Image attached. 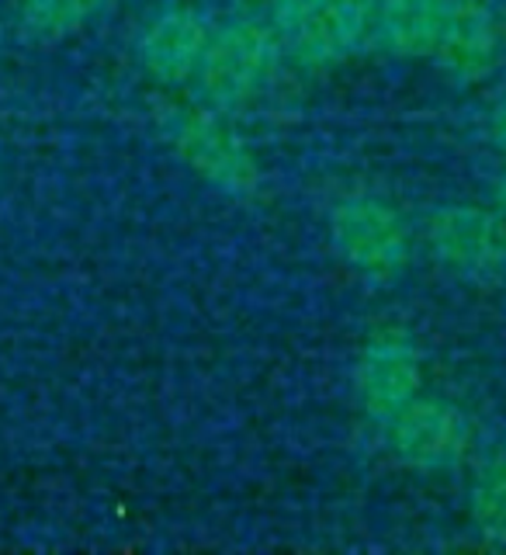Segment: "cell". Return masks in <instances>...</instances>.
Here are the masks:
<instances>
[{"label":"cell","mask_w":506,"mask_h":555,"mask_svg":"<svg viewBox=\"0 0 506 555\" xmlns=\"http://www.w3.org/2000/svg\"><path fill=\"white\" fill-rule=\"evenodd\" d=\"M277 39L257 22H233L205 46L198 80L219 104H247L268 87L277 66Z\"/></svg>","instance_id":"6da1fadb"},{"label":"cell","mask_w":506,"mask_h":555,"mask_svg":"<svg viewBox=\"0 0 506 555\" xmlns=\"http://www.w3.org/2000/svg\"><path fill=\"white\" fill-rule=\"evenodd\" d=\"M329 236H334V247L347 264L368 278H389L403 271L410 260V236L403 219L375 198L340 202L334 208V219H329Z\"/></svg>","instance_id":"7a4b0ae2"},{"label":"cell","mask_w":506,"mask_h":555,"mask_svg":"<svg viewBox=\"0 0 506 555\" xmlns=\"http://www.w3.org/2000/svg\"><path fill=\"white\" fill-rule=\"evenodd\" d=\"M277 25H282L288 56L309 69L351 60L372 28L361 0H316V4L282 14Z\"/></svg>","instance_id":"3957f363"},{"label":"cell","mask_w":506,"mask_h":555,"mask_svg":"<svg viewBox=\"0 0 506 555\" xmlns=\"http://www.w3.org/2000/svg\"><path fill=\"white\" fill-rule=\"evenodd\" d=\"M427 240L451 274L493 278L506 264V233L493 212L476 205H447L430 216Z\"/></svg>","instance_id":"277c9868"},{"label":"cell","mask_w":506,"mask_h":555,"mask_svg":"<svg viewBox=\"0 0 506 555\" xmlns=\"http://www.w3.org/2000/svg\"><path fill=\"white\" fill-rule=\"evenodd\" d=\"M386 427L395 459L413 468H424V473L458 462L468 444L465 416L455 406L438 403V399L416 396L413 403L389 416Z\"/></svg>","instance_id":"5b68a950"},{"label":"cell","mask_w":506,"mask_h":555,"mask_svg":"<svg viewBox=\"0 0 506 555\" xmlns=\"http://www.w3.org/2000/svg\"><path fill=\"white\" fill-rule=\"evenodd\" d=\"M354 386L361 406L386 424L420 396V354L403 334H381L361 351Z\"/></svg>","instance_id":"8992f818"},{"label":"cell","mask_w":506,"mask_h":555,"mask_svg":"<svg viewBox=\"0 0 506 555\" xmlns=\"http://www.w3.org/2000/svg\"><path fill=\"white\" fill-rule=\"evenodd\" d=\"M173 146L184 153V160L195 167L202 178L225 188L230 195H247L257 184V167L250 153L236 143L216 118L202 115H181L170 126Z\"/></svg>","instance_id":"52a82bcc"},{"label":"cell","mask_w":506,"mask_h":555,"mask_svg":"<svg viewBox=\"0 0 506 555\" xmlns=\"http://www.w3.org/2000/svg\"><path fill=\"white\" fill-rule=\"evenodd\" d=\"M208 39H212V28L198 11L170 8L156 14L139 35V60L156 80L184 83L198 77Z\"/></svg>","instance_id":"ba28073f"},{"label":"cell","mask_w":506,"mask_h":555,"mask_svg":"<svg viewBox=\"0 0 506 555\" xmlns=\"http://www.w3.org/2000/svg\"><path fill=\"white\" fill-rule=\"evenodd\" d=\"M496 52L499 28L490 8L479 0H451L441 39L433 46V60L455 77H482L496 63Z\"/></svg>","instance_id":"9c48e42d"},{"label":"cell","mask_w":506,"mask_h":555,"mask_svg":"<svg viewBox=\"0 0 506 555\" xmlns=\"http://www.w3.org/2000/svg\"><path fill=\"white\" fill-rule=\"evenodd\" d=\"M451 0H381L375 31L395 56H433Z\"/></svg>","instance_id":"30bf717a"},{"label":"cell","mask_w":506,"mask_h":555,"mask_svg":"<svg viewBox=\"0 0 506 555\" xmlns=\"http://www.w3.org/2000/svg\"><path fill=\"white\" fill-rule=\"evenodd\" d=\"M104 8H108V0H17V17L35 39L56 42L66 35H77Z\"/></svg>","instance_id":"8fae6325"},{"label":"cell","mask_w":506,"mask_h":555,"mask_svg":"<svg viewBox=\"0 0 506 555\" xmlns=\"http://www.w3.org/2000/svg\"><path fill=\"white\" fill-rule=\"evenodd\" d=\"M472 517L485 538L506 542V455H493L476 473Z\"/></svg>","instance_id":"7c38bea8"},{"label":"cell","mask_w":506,"mask_h":555,"mask_svg":"<svg viewBox=\"0 0 506 555\" xmlns=\"http://www.w3.org/2000/svg\"><path fill=\"white\" fill-rule=\"evenodd\" d=\"M490 135H493V143H496V146L506 150V98L496 104L493 115H490Z\"/></svg>","instance_id":"4fadbf2b"},{"label":"cell","mask_w":506,"mask_h":555,"mask_svg":"<svg viewBox=\"0 0 506 555\" xmlns=\"http://www.w3.org/2000/svg\"><path fill=\"white\" fill-rule=\"evenodd\" d=\"M306 4H316V0H271V8H274L277 17L288 14V11H299V8H306Z\"/></svg>","instance_id":"5bb4252c"},{"label":"cell","mask_w":506,"mask_h":555,"mask_svg":"<svg viewBox=\"0 0 506 555\" xmlns=\"http://www.w3.org/2000/svg\"><path fill=\"white\" fill-rule=\"evenodd\" d=\"M496 202H499V208H503V212H506V178L496 184Z\"/></svg>","instance_id":"9a60e30c"}]
</instances>
